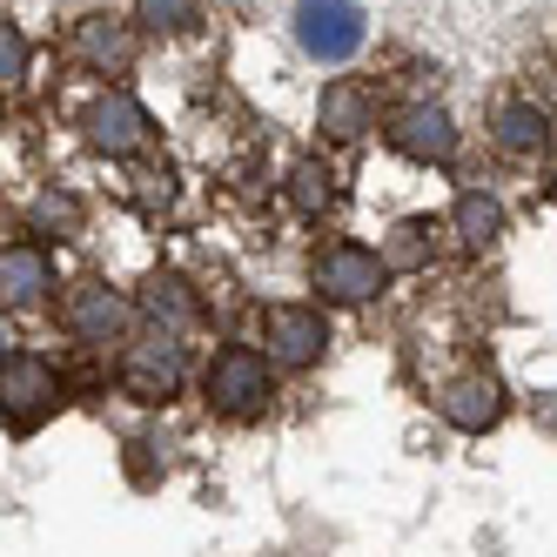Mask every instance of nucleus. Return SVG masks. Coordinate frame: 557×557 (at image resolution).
<instances>
[{
  "mask_svg": "<svg viewBox=\"0 0 557 557\" xmlns=\"http://www.w3.org/2000/svg\"><path fill=\"white\" fill-rule=\"evenodd\" d=\"M389 148L410 154V162H450V154H457V128H450L444 108L417 101V108H404V114L389 122Z\"/></svg>",
  "mask_w": 557,
  "mask_h": 557,
  "instance_id": "8",
  "label": "nucleus"
},
{
  "mask_svg": "<svg viewBox=\"0 0 557 557\" xmlns=\"http://www.w3.org/2000/svg\"><path fill=\"white\" fill-rule=\"evenodd\" d=\"M363 34H370V21H363L356 0H296V48L309 61L336 67V61H349L363 48Z\"/></svg>",
  "mask_w": 557,
  "mask_h": 557,
  "instance_id": "3",
  "label": "nucleus"
},
{
  "mask_svg": "<svg viewBox=\"0 0 557 557\" xmlns=\"http://www.w3.org/2000/svg\"><path fill=\"white\" fill-rule=\"evenodd\" d=\"M14 349V330H8V315H0V356H8Z\"/></svg>",
  "mask_w": 557,
  "mask_h": 557,
  "instance_id": "22",
  "label": "nucleus"
},
{
  "mask_svg": "<svg viewBox=\"0 0 557 557\" xmlns=\"http://www.w3.org/2000/svg\"><path fill=\"white\" fill-rule=\"evenodd\" d=\"M262 349H269V363H283V370H309L315 356L330 349V323H323V309L275 302V309L262 315Z\"/></svg>",
  "mask_w": 557,
  "mask_h": 557,
  "instance_id": "4",
  "label": "nucleus"
},
{
  "mask_svg": "<svg viewBox=\"0 0 557 557\" xmlns=\"http://www.w3.org/2000/svg\"><path fill=\"white\" fill-rule=\"evenodd\" d=\"M27 215H34V228H41V235H74V228H82V202H74L67 188L41 195V202H34Z\"/></svg>",
  "mask_w": 557,
  "mask_h": 557,
  "instance_id": "20",
  "label": "nucleus"
},
{
  "mask_svg": "<svg viewBox=\"0 0 557 557\" xmlns=\"http://www.w3.org/2000/svg\"><path fill=\"white\" fill-rule=\"evenodd\" d=\"M383 256L363 249V243H330L323 256H315V296L323 302H370L383 289Z\"/></svg>",
  "mask_w": 557,
  "mask_h": 557,
  "instance_id": "5",
  "label": "nucleus"
},
{
  "mask_svg": "<svg viewBox=\"0 0 557 557\" xmlns=\"http://www.w3.org/2000/svg\"><path fill=\"white\" fill-rule=\"evenodd\" d=\"M457 235H463L470 249H484V243H497V235H504V209L491 202L484 188H463L457 195Z\"/></svg>",
  "mask_w": 557,
  "mask_h": 557,
  "instance_id": "16",
  "label": "nucleus"
},
{
  "mask_svg": "<svg viewBox=\"0 0 557 557\" xmlns=\"http://www.w3.org/2000/svg\"><path fill=\"white\" fill-rule=\"evenodd\" d=\"M289 195H296V209L302 215H323V209H336V175H330V162H296L289 169Z\"/></svg>",
  "mask_w": 557,
  "mask_h": 557,
  "instance_id": "17",
  "label": "nucleus"
},
{
  "mask_svg": "<svg viewBox=\"0 0 557 557\" xmlns=\"http://www.w3.org/2000/svg\"><path fill=\"white\" fill-rule=\"evenodd\" d=\"M21 74H27V34L0 21V88H14Z\"/></svg>",
  "mask_w": 557,
  "mask_h": 557,
  "instance_id": "21",
  "label": "nucleus"
},
{
  "mask_svg": "<svg viewBox=\"0 0 557 557\" xmlns=\"http://www.w3.org/2000/svg\"><path fill=\"white\" fill-rule=\"evenodd\" d=\"M141 309L154 315V323H169V336L195 323V296H188L182 275H169V269H154L148 283H141Z\"/></svg>",
  "mask_w": 557,
  "mask_h": 557,
  "instance_id": "14",
  "label": "nucleus"
},
{
  "mask_svg": "<svg viewBox=\"0 0 557 557\" xmlns=\"http://www.w3.org/2000/svg\"><path fill=\"white\" fill-rule=\"evenodd\" d=\"M182 376H188V356H182L175 336H148V343H135L122 356V383H128V396H141V404H169L182 389Z\"/></svg>",
  "mask_w": 557,
  "mask_h": 557,
  "instance_id": "7",
  "label": "nucleus"
},
{
  "mask_svg": "<svg viewBox=\"0 0 557 557\" xmlns=\"http://www.w3.org/2000/svg\"><path fill=\"white\" fill-rule=\"evenodd\" d=\"M444 417L457 423V430H491L497 417H504V389H497V376H484V370H470V376H457V383H444Z\"/></svg>",
  "mask_w": 557,
  "mask_h": 557,
  "instance_id": "12",
  "label": "nucleus"
},
{
  "mask_svg": "<svg viewBox=\"0 0 557 557\" xmlns=\"http://www.w3.org/2000/svg\"><path fill=\"white\" fill-rule=\"evenodd\" d=\"M202 389H209V404L222 410V417H256V410H269L275 404V363L262 349H222L215 363H209V376H202Z\"/></svg>",
  "mask_w": 557,
  "mask_h": 557,
  "instance_id": "2",
  "label": "nucleus"
},
{
  "mask_svg": "<svg viewBox=\"0 0 557 557\" xmlns=\"http://www.w3.org/2000/svg\"><path fill=\"white\" fill-rule=\"evenodd\" d=\"M202 21V0H135V27L148 34H188Z\"/></svg>",
  "mask_w": 557,
  "mask_h": 557,
  "instance_id": "18",
  "label": "nucleus"
},
{
  "mask_svg": "<svg viewBox=\"0 0 557 557\" xmlns=\"http://www.w3.org/2000/svg\"><path fill=\"white\" fill-rule=\"evenodd\" d=\"M82 135H88L101 154H141V148H148V135H154V122H148V108H141L135 95L108 88V95H95V101H88Z\"/></svg>",
  "mask_w": 557,
  "mask_h": 557,
  "instance_id": "6",
  "label": "nucleus"
},
{
  "mask_svg": "<svg viewBox=\"0 0 557 557\" xmlns=\"http://www.w3.org/2000/svg\"><path fill=\"white\" fill-rule=\"evenodd\" d=\"M497 141H504V154H537V148L550 141L544 108H531V101H504V108H497Z\"/></svg>",
  "mask_w": 557,
  "mask_h": 557,
  "instance_id": "15",
  "label": "nucleus"
},
{
  "mask_svg": "<svg viewBox=\"0 0 557 557\" xmlns=\"http://www.w3.org/2000/svg\"><path fill=\"white\" fill-rule=\"evenodd\" d=\"M128 315H135V309L114 296L108 283H82V289L61 302V323L82 336V343H114V336L128 330Z\"/></svg>",
  "mask_w": 557,
  "mask_h": 557,
  "instance_id": "9",
  "label": "nucleus"
},
{
  "mask_svg": "<svg viewBox=\"0 0 557 557\" xmlns=\"http://www.w3.org/2000/svg\"><path fill=\"white\" fill-rule=\"evenodd\" d=\"M370 114H376V101H370L363 82H330L323 88V135L330 141H363L370 135Z\"/></svg>",
  "mask_w": 557,
  "mask_h": 557,
  "instance_id": "13",
  "label": "nucleus"
},
{
  "mask_svg": "<svg viewBox=\"0 0 557 557\" xmlns=\"http://www.w3.org/2000/svg\"><path fill=\"white\" fill-rule=\"evenodd\" d=\"M54 410H61V376L41 363V356H27V349L0 356V423H8L14 436H27V430H41Z\"/></svg>",
  "mask_w": 557,
  "mask_h": 557,
  "instance_id": "1",
  "label": "nucleus"
},
{
  "mask_svg": "<svg viewBox=\"0 0 557 557\" xmlns=\"http://www.w3.org/2000/svg\"><path fill=\"white\" fill-rule=\"evenodd\" d=\"M74 54H82L95 74H128L135 67V34L114 14H88L82 27H74Z\"/></svg>",
  "mask_w": 557,
  "mask_h": 557,
  "instance_id": "11",
  "label": "nucleus"
},
{
  "mask_svg": "<svg viewBox=\"0 0 557 557\" xmlns=\"http://www.w3.org/2000/svg\"><path fill=\"white\" fill-rule=\"evenodd\" d=\"M376 256H383V269H423L430 262V222H396Z\"/></svg>",
  "mask_w": 557,
  "mask_h": 557,
  "instance_id": "19",
  "label": "nucleus"
},
{
  "mask_svg": "<svg viewBox=\"0 0 557 557\" xmlns=\"http://www.w3.org/2000/svg\"><path fill=\"white\" fill-rule=\"evenodd\" d=\"M48 289H54V262H48L41 243H8V249H0V302L27 309V302H41Z\"/></svg>",
  "mask_w": 557,
  "mask_h": 557,
  "instance_id": "10",
  "label": "nucleus"
}]
</instances>
